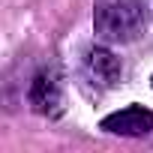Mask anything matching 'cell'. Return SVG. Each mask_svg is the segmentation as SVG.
Listing matches in <instances>:
<instances>
[{
	"label": "cell",
	"mask_w": 153,
	"mask_h": 153,
	"mask_svg": "<svg viewBox=\"0 0 153 153\" xmlns=\"http://www.w3.org/2000/svg\"><path fill=\"white\" fill-rule=\"evenodd\" d=\"M27 99H30V108L36 114H45V117H57L63 111V90H60V81L54 72H39L36 78L30 81V90H27Z\"/></svg>",
	"instance_id": "4"
},
{
	"label": "cell",
	"mask_w": 153,
	"mask_h": 153,
	"mask_svg": "<svg viewBox=\"0 0 153 153\" xmlns=\"http://www.w3.org/2000/svg\"><path fill=\"white\" fill-rule=\"evenodd\" d=\"M102 129L123 138H144L153 132V111L144 105H126L108 117H102Z\"/></svg>",
	"instance_id": "3"
},
{
	"label": "cell",
	"mask_w": 153,
	"mask_h": 153,
	"mask_svg": "<svg viewBox=\"0 0 153 153\" xmlns=\"http://www.w3.org/2000/svg\"><path fill=\"white\" fill-rule=\"evenodd\" d=\"M84 75L96 87H117L123 78V63L111 48L93 45L84 51Z\"/></svg>",
	"instance_id": "2"
},
{
	"label": "cell",
	"mask_w": 153,
	"mask_h": 153,
	"mask_svg": "<svg viewBox=\"0 0 153 153\" xmlns=\"http://www.w3.org/2000/svg\"><path fill=\"white\" fill-rule=\"evenodd\" d=\"M93 30L105 45L135 42L147 30V3L144 0H96Z\"/></svg>",
	"instance_id": "1"
}]
</instances>
